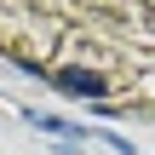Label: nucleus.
I'll list each match as a JSON object with an SVG mask.
<instances>
[{"mask_svg": "<svg viewBox=\"0 0 155 155\" xmlns=\"http://www.w3.org/2000/svg\"><path fill=\"white\" fill-rule=\"evenodd\" d=\"M52 86H58L63 98H86V104L109 98V81H104L98 69H58V75H52Z\"/></svg>", "mask_w": 155, "mask_h": 155, "instance_id": "f257e3e1", "label": "nucleus"}, {"mask_svg": "<svg viewBox=\"0 0 155 155\" xmlns=\"http://www.w3.org/2000/svg\"><path fill=\"white\" fill-rule=\"evenodd\" d=\"M23 121H29L35 132H52V138H86V127H75V121H63V115H46V109H23Z\"/></svg>", "mask_w": 155, "mask_h": 155, "instance_id": "f03ea898", "label": "nucleus"}]
</instances>
